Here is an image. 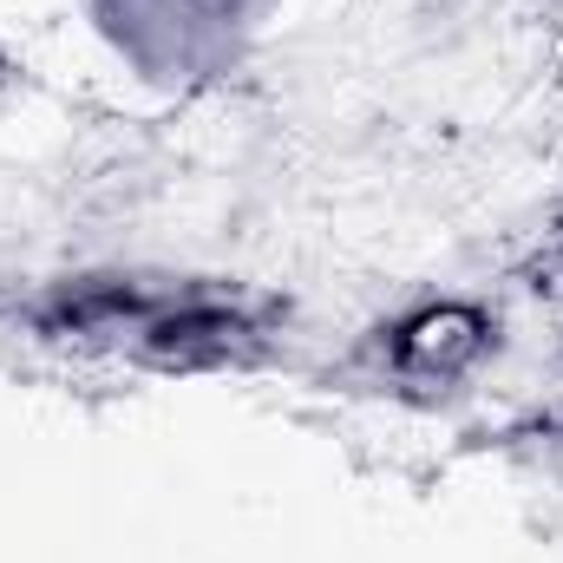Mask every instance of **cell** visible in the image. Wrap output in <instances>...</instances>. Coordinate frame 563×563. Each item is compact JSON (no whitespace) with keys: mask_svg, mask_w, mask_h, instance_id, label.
Returning <instances> with one entry per match:
<instances>
[{"mask_svg":"<svg viewBox=\"0 0 563 563\" xmlns=\"http://www.w3.org/2000/svg\"><path fill=\"white\" fill-rule=\"evenodd\" d=\"M478 347H485V314H472V308H426L420 321L400 328L394 361L407 374H426V380H452L465 361H478Z\"/></svg>","mask_w":563,"mask_h":563,"instance_id":"obj_1","label":"cell"},{"mask_svg":"<svg viewBox=\"0 0 563 563\" xmlns=\"http://www.w3.org/2000/svg\"><path fill=\"white\" fill-rule=\"evenodd\" d=\"M243 321L217 314V308H177V314H151L144 328V354L164 367H197V361H223L243 347Z\"/></svg>","mask_w":563,"mask_h":563,"instance_id":"obj_2","label":"cell"}]
</instances>
